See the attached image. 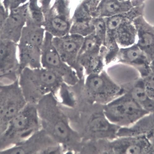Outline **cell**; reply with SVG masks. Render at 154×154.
I'll use <instances>...</instances> for the list:
<instances>
[{
    "label": "cell",
    "instance_id": "cell-13",
    "mask_svg": "<svg viewBox=\"0 0 154 154\" xmlns=\"http://www.w3.org/2000/svg\"><path fill=\"white\" fill-rule=\"evenodd\" d=\"M90 133L94 136L99 137H109L116 135L120 126L110 123L102 114L94 115L88 123Z\"/></svg>",
    "mask_w": 154,
    "mask_h": 154
},
{
    "label": "cell",
    "instance_id": "cell-9",
    "mask_svg": "<svg viewBox=\"0 0 154 154\" xmlns=\"http://www.w3.org/2000/svg\"><path fill=\"white\" fill-rule=\"evenodd\" d=\"M28 15V3L10 10L8 17L1 25L0 39L18 43Z\"/></svg>",
    "mask_w": 154,
    "mask_h": 154
},
{
    "label": "cell",
    "instance_id": "cell-15",
    "mask_svg": "<svg viewBox=\"0 0 154 154\" xmlns=\"http://www.w3.org/2000/svg\"><path fill=\"white\" fill-rule=\"evenodd\" d=\"M94 35L97 38L104 46H106L107 29L104 22L99 20L94 25Z\"/></svg>",
    "mask_w": 154,
    "mask_h": 154
},
{
    "label": "cell",
    "instance_id": "cell-3",
    "mask_svg": "<svg viewBox=\"0 0 154 154\" xmlns=\"http://www.w3.org/2000/svg\"><path fill=\"white\" fill-rule=\"evenodd\" d=\"M53 38L52 35L45 31L42 48V66L61 76L66 84L72 86L75 85L80 79L76 71L62 60L53 44Z\"/></svg>",
    "mask_w": 154,
    "mask_h": 154
},
{
    "label": "cell",
    "instance_id": "cell-5",
    "mask_svg": "<svg viewBox=\"0 0 154 154\" xmlns=\"http://www.w3.org/2000/svg\"><path fill=\"white\" fill-rule=\"evenodd\" d=\"M84 89L90 96L97 100L106 101L119 97L124 90L109 76L106 70L85 75L80 79Z\"/></svg>",
    "mask_w": 154,
    "mask_h": 154
},
{
    "label": "cell",
    "instance_id": "cell-2",
    "mask_svg": "<svg viewBox=\"0 0 154 154\" xmlns=\"http://www.w3.org/2000/svg\"><path fill=\"white\" fill-rule=\"evenodd\" d=\"M104 112L108 120L122 127L131 126L150 113L127 92L106 106Z\"/></svg>",
    "mask_w": 154,
    "mask_h": 154
},
{
    "label": "cell",
    "instance_id": "cell-21",
    "mask_svg": "<svg viewBox=\"0 0 154 154\" xmlns=\"http://www.w3.org/2000/svg\"><path fill=\"white\" fill-rule=\"evenodd\" d=\"M52 0H38V3L44 14L51 8V4Z\"/></svg>",
    "mask_w": 154,
    "mask_h": 154
},
{
    "label": "cell",
    "instance_id": "cell-14",
    "mask_svg": "<svg viewBox=\"0 0 154 154\" xmlns=\"http://www.w3.org/2000/svg\"><path fill=\"white\" fill-rule=\"evenodd\" d=\"M136 44L151 62L154 60V34L146 31H141L137 35Z\"/></svg>",
    "mask_w": 154,
    "mask_h": 154
},
{
    "label": "cell",
    "instance_id": "cell-12",
    "mask_svg": "<svg viewBox=\"0 0 154 154\" xmlns=\"http://www.w3.org/2000/svg\"><path fill=\"white\" fill-rule=\"evenodd\" d=\"M43 27L45 31L54 37L60 38L69 34L70 28L69 23L52 8L44 14Z\"/></svg>",
    "mask_w": 154,
    "mask_h": 154
},
{
    "label": "cell",
    "instance_id": "cell-20",
    "mask_svg": "<svg viewBox=\"0 0 154 154\" xmlns=\"http://www.w3.org/2000/svg\"><path fill=\"white\" fill-rule=\"evenodd\" d=\"M27 122L26 118L24 116L21 115L16 118L14 122V125L16 128H21L25 126Z\"/></svg>",
    "mask_w": 154,
    "mask_h": 154
},
{
    "label": "cell",
    "instance_id": "cell-19",
    "mask_svg": "<svg viewBox=\"0 0 154 154\" xmlns=\"http://www.w3.org/2000/svg\"><path fill=\"white\" fill-rule=\"evenodd\" d=\"M119 8V5L114 1H108L105 3L103 6L104 10L106 13H115Z\"/></svg>",
    "mask_w": 154,
    "mask_h": 154
},
{
    "label": "cell",
    "instance_id": "cell-1",
    "mask_svg": "<svg viewBox=\"0 0 154 154\" xmlns=\"http://www.w3.org/2000/svg\"><path fill=\"white\" fill-rule=\"evenodd\" d=\"M45 30L43 27H24L18 44L20 73L25 68L42 67V48Z\"/></svg>",
    "mask_w": 154,
    "mask_h": 154
},
{
    "label": "cell",
    "instance_id": "cell-23",
    "mask_svg": "<svg viewBox=\"0 0 154 154\" xmlns=\"http://www.w3.org/2000/svg\"><path fill=\"white\" fill-rule=\"evenodd\" d=\"M146 137L154 149V128L148 134Z\"/></svg>",
    "mask_w": 154,
    "mask_h": 154
},
{
    "label": "cell",
    "instance_id": "cell-6",
    "mask_svg": "<svg viewBox=\"0 0 154 154\" xmlns=\"http://www.w3.org/2000/svg\"><path fill=\"white\" fill-rule=\"evenodd\" d=\"M107 52L106 46L98 40L94 33L85 37L77 58L78 63L85 75L101 72Z\"/></svg>",
    "mask_w": 154,
    "mask_h": 154
},
{
    "label": "cell",
    "instance_id": "cell-17",
    "mask_svg": "<svg viewBox=\"0 0 154 154\" xmlns=\"http://www.w3.org/2000/svg\"><path fill=\"white\" fill-rule=\"evenodd\" d=\"M55 131L58 137L63 139L66 138L69 134L68 128L65 124L62 122H58L56 125Z\"/></svg>",
    "mask_w": 154,
    "mask_h": 154
},
{
    "label": "cell",
    "instance_id": "cell-4",
    "mask_svg": "<svg viewBox=\"0 0 154 154\" xmlns=\"http://www.w3.org/2000/svg\"><path fill=\"white\" fill-rule=\"evenodd\" d=\"M19 82L25 91L33 92L53 90L64 82L62 77L54 71L43 67H29L21 71Z\"/></svg>",
    "mask_w": 154,
    "mask_h": 154
},
{
    "label": "cell",
    "instance_id": "cell-10",
    "mask_svg": "<svg viewBox=\"0 0 154 154\" xmlns=\"http://www.w3.org/2000/svg\"><path fill=\"white\" fill-rule=\"evenodd\" d=\"M117 63L126 64L136 69L141 78L150 72L151 62L145 53L135 44L121 48L115 59Z\"/></svg>",
    "mask_w": 154,
    "mask_h": 154
},
{
    "label": "cell",
    "instance_id": "cell-11",
    "mask_svg": "<svg viewBox=\"0 0 154 154\" xmlns=\"http://www.w3.org/2000/svg\"><path fill=\"white\" fill-rule=\"evenodd\" d=\"M120 137L111 144L115 153L154 154V149L145 135Z\"/></svg>",
    "mask_w": 154,
    "mask_h": 154
},
{
    "label": "cell",
    "instance_id": "cell-7",
    "mask_svg": "<svg viewBox=\"0 0 154 154\" xmlns=\"http://www.w3.org/2000/svg\"><path fill=\"white\" fill-rule=\"evenodd\" d=\"M85 39L81 35L70 34L62 37H53L52 40L63 60L76 71L80 79L83 77L84 74L78 63L77 58Z\"/></svg>",
    "mask_w": 154,
    "mask_h": 154
},
{
    "label": "cell",
    "instance_id": "cell-22",
    "mask_svg": "<svg viewBox=\"0 0 154 154\" xmlns=\"http://www.w3.org/2000/svg\"><path fill=\"white\" fill-rule=\"evenodd\" d=\"M16 109L15 106H11L8 108L6 111L7 116L10 117L13 116L16 113Z\"/></svg>",
    "mask_w": 154,
    "mask_h": 154
},
{
    "label": "cell",
    "instance_id": "cell-24",
    "mask_svg": "<svg viewBox=\"0 0 154 154\" xmlns=\"http://www.w3.org/2000/svg\"><path fill=\"white\" fill-rule=\"evenodd\" d=\"M24 151L22 150L21 149H19L14 151V152H12L11 153L18 154H24Z\"/></svg>",
    "mask_w": 154,
    "mask_h": 154
},
{
    "label": "cell",
    "instance_id": "cell-16",
    "mask_svg": "<svg viewBox=\"0 0 154 154\" xmlns=\"http://www.w3.org/2000/svg\"><path fill=\"white\" fill-rule=\"evenodd\" d=\"M143 79L144 80L145 89L148 97L154 100V72L151 70Z\"/></svg>",
    "mask_w": 154,
    "mask_h": 154
},
{
    "label": "cell",
    "instance_id": "cell-18",
    "mask_svg": "<svg viewBox=\"0 0 154 154\" xmlns=\"http://www.w3.org/2000/svg\"><path fill=\"white\" fill-rule=\"evenodd\" d=\"M27 0H3V5L5 8L7 10H10L17 8L24 3Z\"/></svg>",
    "mask_w": 154,
    "mask_h": 154
},
{
    "label": "cell",
    "instance_id": "cell-8",
    "mask_svg": "<svg viewBox=\"0 0 154 154\" xmlns=\"http://www.w3.org/2000/svg\"><path fill=\"white\" fill-rule=\"evenodd\" d=\"M18 44L9 40L0 41V79L2 84H10L19 79L20 63L17 57Z\"/></svg>",
    "mask_w": 154,
    "mask_h": 154
}]
</instances>
